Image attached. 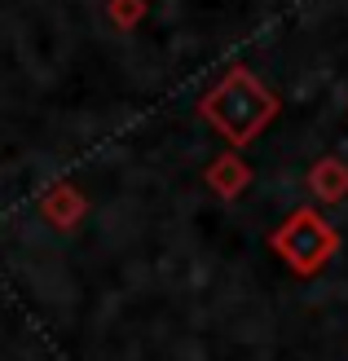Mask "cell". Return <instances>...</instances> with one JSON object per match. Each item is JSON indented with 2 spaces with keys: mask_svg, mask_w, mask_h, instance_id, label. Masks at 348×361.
Segmentation results:
<instances>
[{
  "mask_svg": "<svg viewBox=\"0 0 348 361\" xmlns=\"http://www.w3.org/2000/svg\"><path fill=\"white\" fill-rule=\"evenodd\" d=\"M212 115L225 123L229 137L247 141V137H256V128H260V123L273 115V97H265L260 88H256L243 71H238V75H229V84L221 88V93H216Z\"/></svg>",
  "mask_w": 348,
  "mask_h": 361,
  "instance_id": "obj_1",
  "label": "cell"
},
{
  "mask_svg": "<svg viewBox=\"0 0 348 361\" xmlns=\"http://www.w3.org/2000/svg\"><path fill=\"white\" fill-rule=\"evenodd\" d=\"M278 251L300 269V274H308V269H318V264L335 251V233L326 229L313 212H300L296 221L278 233Z\"/></svg>",
  "mask_w": 348,
  "mask_h": 361,
  "instance_id": "obj_2",
  "label": "cell"
},
{
  "mask_svg": "<svg viewBox=\"0 0 348 361\" xmlns=\"http://www.w3.org/2000/svg\"><path fill=\"white\" fill-rule=\"evenodd\" d=\"M313 185H318L326 198H340V194L348 190V168H344V164H335V159H326V164H318Z\"/></svg>",
  "mask_w": 348,
  "mask_h": 361,
  "instance_id": "obj_3",
  "label": "cell"
}]
</instances>
